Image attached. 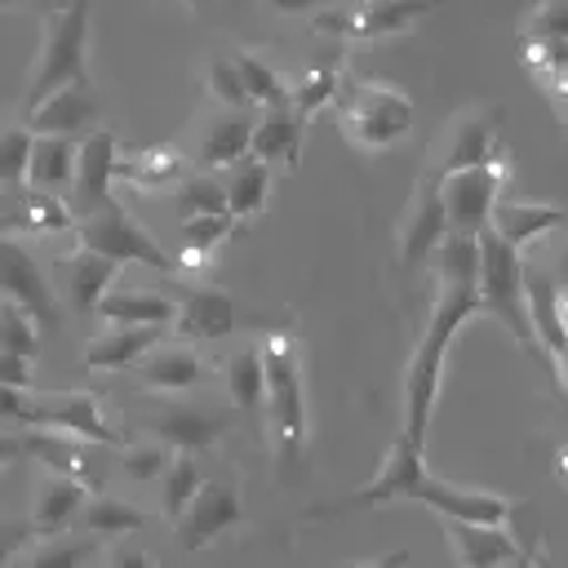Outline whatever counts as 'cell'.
Here are the masks:
<instances>
[{
  "instance_id": "681fc988",
  "label": "cell",
  "mask_w": 568,
  "mask_h": 568,
  "mask_svg": "<svg viewBox=\"0 0 568 568\" xmlns=\"http://www.w3.org/2000/svg\"><path fill=\"white\" fill-rule=\"evenodd\" d=\"M36 537L31 519H0V568H9V559Z\"/></svg>"
},
{
  "instance_id": "f35d334b",
  "label": "cell",
  "mask_w": 568,
  "mask_h": 568,
  "mask_svg": "<svg viewBox=\"0 0 568 568\" xmlns=\"http://www.w3.org/2000/svg\"><path fill=\"white\" fill-rule=\"evenodd\" d=\"M200 484H204L200 457H195V453H173L169 466L160 470V515H164L169 524H178V515L186 510V501L195 497Z\"/></svg>"
},
{
  "instance_id": "cb8c5ba5",
  "label": "cell",
  "mask_w": 568,
  "mask_h": 568,
  "mask_svg": "<svg viewBox=\"0 0 568 568\" xmlns=\"http://www.w3.org/2000/svg\"><path fill=\"white\" fill-rule=\"evenodd\" d=\"M448 546L457 555L462 568H506L515 555H524V546L493 524H462V519H444Z\"/></svg>"
},
{
  "instance_id": "8d00e7d4",
  "label": "cell",
  "mask_w": 568,
  "mask_h": 568,
  "mask_svg": "<svg viewBox=\"0 0 568 568\" xmlns=\"http://www.w3.org/2000/svg\"><path fill=\"white\" fill-rule=\"evenodd\" d=\"M226 395L240 413H262L266 404V368H262V351L257 346H244L235 355H226Z\"/></svg>"
},
{
  "instance_id": "ab89813d",
  "label": "cell",
  "mask_w": 568,
  "mask_h": 568,
  "mask_svg": "<svg viewBox=\"0 0 568 568\" xmlns=\"http://www.w3.org/2000/svg\"><path fill=\"white\" fill-rule=\"evenodd\" d=\"M231 62H235V71H240V80H244L248 106H253V102H257V106H280V102H288V89H284L280 71H275L262 53L240 49V53H231Z\"/></svg>"
},
{
  "instance_id": "ac0fdd59",
  "label": "cell",
  "mask_w": 568,
  "mask_h": 568,
  "mask_svg": "<svg viewBox=\"0 0 568 568\" xmlns=\"http://www.w3.org/2000/svg\"><path fill=\"white\" fill-rule=\"evenodd\" d=\"M133 377L146 386V390H160V395H173V390H191L195 382H204V359L191 342H169L160 337L138 364H133Z\"/></svg>"
},
{
  "instance_id": "836d02e7",
  "label": "cell",
  "mask_w": 568,
  "mask_h": 568,
  "mask_svg": "<svg viewBox=\"0 0 568 568\" xmlns=\"http://www.w3.org/2000/svg\"><path fill=\"white\" fill-rule=\"evenodd\" d=\"M222 191H226V213L235 222H248L266 209V195H271V164L257 160V155H244L226 169L222 178Z\"/></svg>"
},
{
  "instance_id": "f6af8a7d",
  "label": "cell",
  "mask_w": 568,
  "mask_h": 568,
  "mask_svg": "<svg viewBox=\"0 0 568 568\" xmlns=\"http://www.w3.org/2000/svg\"><path fill=\"white\" fill-rule=\"evenodd\" d=\"M204 89H209L213 106H222V111H244L248 106L244 80H240V71H235L231 58H209L204 62Z\"/></svg>"
},
{
  "instance_id": "ffe728a7",
  "label": "cell",
  "mask_w": 568,
  "mask_h": 568,
  "mask_svg": "<svg viewBox=\"0 0 568 568\" xmlns=\"http://www.w3.org/2000/svg\"><path fill=\"white\" fill-rule=\"evenodd\" d=\"M58 275H62V293L71 302L75 315H98V302L106 297V288L120 275V262L93 253V248H75L71 257H58Z\"/></svg>"
},
{
  "instance_id": "7dc6e473",
  "label": "cell",
  "mask_w": 568,
  "mask_h": 568,
  "mask_svg": "<svg viewBox=\"0 0 568 568\" xmlns=\"http://www.w3.org/2000/svg\"><path fill=\"white\" fill-rule=\"evenodd\" d=\"M0 346L13 355H27V359L40 351V324L13 302H0Z\"/></svg>"
},
{
  "instance_id": "44dd1931",
  "label": "cell",
  "mask_w": 568,
  "mask_h": 568,
  "mask_svg": "<svg viewBox=\"0 0 568 568\" xmlns=\"http://www.w3.org/2000/svg\"><path fill=\"white\" fill-rule=\"evenodd\" d=\"M524 62L532 75L568 62V0H541L524 22Z\"/></svg>"
},
{
  "instance_id": "484cf974",
  "label": "cell",
  "mask_w": 568,
  "mask_h": 568,
  "mask_svg": "<svg viewBox=\"0 0 568 568\" xmlns=\"http://www.w3.org/2000/svg\"><path fill=\"white\" fill-rule=\"evenodd\" d=\"M302 129H306V120H297L288 102L266 106V111L253 120L248 155H257V160H266V164H288V169H297V160H302Z\"/></svg>"
},
{
  "instance_id": "60d3db41",
  "label": "cell",
  "mask_w": 568,
  "mask_h": 568,
  "mask_svg": "<svg viewBox=\"0 0 568 568\" xmlns=\"http://www.w3.org/2000/svg\"><path fill=\"white\" fill-rule=\"evenodd\" d=\"M337 84H342V71H337L333 62H328V67H311V71L288 89L293 115H297V120H311V115H320L324 106H333Z\"/></svg>"
},
{
  "instance_id": "816d5d0a",
  "label": "cell",
  "mask_w": 568,
  "mask_h": 568,
  "mask_svg": "<svg viewBox=\"0 0 568 568\" xmlns=\"http://www.w3.org/2000/svg\"><path fill=\"white\" fill-rule=\"evenodd\" d=\"M537 84L546 89V98L555 102L559 120L568 124V62H564V67H555V71H541V75H537Z\"/></svg>"
},
{
  "instance_id": "f907efd6",
  "label": "cell",
  "mask_w": 568,
  "mask_h": 568,
  "mask_svg": "<svg viewBox=\"0 0 568 568\" xmlns=\"http://www.w3.org/2000/svg\"><path fill=\"white\" fill-rule=\"evenodd\" d=\"M31 377H36L31 359H27V355H13V351L0 346V386H18V390H27Z\"/></svg>"
},
{
  "instance_id": "277c9868",
  "label": "cell",
  "mask_w": 568,
  "mask_h": 568,
  "mask_svg": "<svg viewBox=\"0 0 568 568\" xmlns=\"http://www.w3.org/2000/svg\"><path fill=\"white\" fill-rule=\"evenodd\" d=\"M479 311H493L524 351H537L528 302H524V257L488 226L479 231Z\"/></svg>"
},
{
  "instance_id": "b9f144b4",
  "label": "cell",
  "mask_w": 568,
  "mask_h": 568,
  "mask_svg": "<svg viewBox=\"0 0 568 568\" xmlns=\"http://www.w3.org/2000/svg\"><path fill=\"white\" fill-rule=\"evenodd\" d=\"M235 217L226 213V209H217V213H191V217H182V244H186V253H200V257H213V248H222L231 235H235Z\"/></svg>"
},
{
  "instance_id": "4fadbf2b",
  "label": "cell",
  "mask_w": 568,
  "mask_h": 568,
  "mask_svg": "<svg viewBox=\"0 0 568 568\" xmlns=\"http://www.w3.org/2000/svg\"><path fill=\"white\" fill-rule=\"evenodd\" d=\"M413 501L430 506L435 515L444 519H462V524H493V528H506L510 515H515V501L506 493H488V488H462V484H448L439 475H422Z\"/></svg>"
},
{
  "instance_id": "e0dca14e",
  "label": "cell",
  "mask_w": 568,
  "mask_h": 568,
  "mask_svg": "<svg viewBox=\"0 0 568 568\" xmlns=\"http://www.w3.org/2000/svg\"><path fill=\"white\" fill-rule=\"evenodd\" d=\"M444 355H448L444 346L422 337L413 359H408V373H404V439H413L417 448L426 444V426H430V413H435V399H439Z\"/></svg>"
},
{
  "instance_id": "30bf717a",
  "label": "cell",
  "mask_w": 568,
  "mask_h": 568,
  "mask_svg": "<svg viewBox=\"0 0 568 568\" xmlns=\"http://www.w3.org/2000/svg\"><path fill=\"white\" fill-rule=\"evenodd\" d=\"M244 524V493L240 479H204L195 488V497L186 501V510L178 515V541L182 550H204L213 546L222 532Z\"/></svg>"
},
{
  "instance_id": "f1b7e54d",
  "label": "cell",
  "mask_w": 568,
  "mask_h": 568,
  "mask_svg": "<svg viewBox=\"0 0 568 568\" xmlns=\"http://www.w3.org/2000/svg\"><path fill=\"white\" fill-rule=\"evenodd\" d=\"M27 453L40 457V466L58 470V475H71L80 479L84 488H98V470H93V444L75 439V435H62V430H40V426H27Z\"/></svg>"
},
{
  "instance_id": "94428289",
  "label": "cell",
  "mask_w": 568,
  "mask_h": 568,
  "mask_svg": "<svg viewBox=\"0 0 568 568\" xmlns=\"http://www.w3.org/2000/svg\"><path fill=\"white\" fill-rule=\"evenodd\" d=\"M13 4H22V0H0V9H13Z\"/></svg>"
},
{
  "instance_id": "db71d44e",
  "label": "cell",
  "mask_w": 568,
  "mask_h": 568,
  "mask_svg": "<svg viewBox=\"0 0 568 568\" xmlns=\"http://www.w3.org/2000/svg\"><path fill=\"white\" fill-rule=\"evenodd\" d=\"M27 457V430H0V470Z\"/></svg>"
},
{
  "instance_id": "8992f818",
  "label": "cell",
  "mask_w": 568,
  "mask_h": 568,
  "mask_svg": "<svg viewBox=\"0 0 568 568\" xmlns=\"http://www.w3.org/2000/svg\"><path fill=\"white\" fill-rule=\"evenodd\" d=\"M444 0H333L311 13V27L337 40H382L404 36Z\"/></svg>"
},
{
  "instance_id": "c3c4849f",
  "label": "cell",
  "mask_w": 568,
  "mask_h": 568,
  "mask_svg": "<svg viewBox=\"0 0 568 568\" xmlns=\"http://www.w3.org/2000/svg\"><path fill=\"white\" fill-rule=\"evenodd\" d=\"M106 568H155V555L142 550V546L129 541V537H115L111 550H106Z\"/></svg>"
},
{
  "instance_id": "7bdbcfd3",
  "label": "cell",
  "mask_w": 568,
  "mask_h": 568,
  "mask_svg": "<svg viewBox=\"0 0 568 568\" xmlns=\"http://www.w3.org/2000/svg\"><path fill=\"white\" fill-rule=\"evenodd\" d=\"M31 142H36V133L27 124H0V191H13L27 182Z\"/></svg>"
},
{
  "instance_id": "d6986e66",
  "label": "cell",
  "mask_w": 568,
  "mask_h": 568,
  "mask_svg": "<svg viewBox=\"0 0 568 568\" xmlns=\"http://www.w3.org/2000/svg\"><path fill=\"white\" fill-rule=\"evenodd\" d=\"M31 528L36 537H58L71 528V519H80V506L89 497V488L71 475H58V470H40L36 475V488H31Z\"/></svg>"
},
{
  "instance_id": "7402d4cb",
  "label": "cell",
  "mask_w": 568,
  "mask_h": 568,
  "mask_svg": "<svg viewBox=\"0 0 568 568\" xmlns=\"http://www.w3.org/2000/svg\"><path fill=\"white\" fill-rule=\"evenodd\" d=\"M151 430L173 453H204L226 435V417L209 413V408H195V404H169L151 417Z\"/></svg>"
},
{
  "instance_id": "680465c9",
  "label": "cell",
  "mask_w": 568,
  "mask_h": 568,
  "mask_svg": "<svg viewBox=\"0 0 568 568\" xmlns=\"http://www.w3.org/2000/svg\"><path fill=\"white\" fill-rule=\"evenodd\" d=\"M568 288V253H564V262H559V293Z\"/></svg>"
},
{
  "instance_id": "d4e9b609",
  "label": "cell",
  "mask_w": 568,
  "mask_h": 568,
  "mask_svg": "<svg viewBox=\"0 0 568 568\" xmlns=\"http://www.w3.org/2000/svg\"><path fill=\"white\" fill-rule=\"evenodd\" d=\"M235 297L222 293V288H182V302H178V333L182 337H195V342H217L235 328Z\"/></svg>"
},
{
  "instance_id": "9f6ffc18",
  "label": "cell",
  "mask_w": 568,
  "mask_h": 568,
  "mask_svg": "<svg viewBox=\"0 0 568 568\" xmlns=\"http://www.w3.org/2000/svg\"><path fill=\"white\" fill-rule=\"evenodd\" d=\"M346 568H408V550H390V555H377V559H364V564H346Z\"/></svg>"
},
{
  "instance_id": "7a4b0ae2",
  "label": "cell",
  "mask_w": 568,
  "mask_h": 568,
  "mask_svg": "<svg viewBox=\"0 0 568 568\" xmlns=\"http://www.w3.org/2000/svg\"><path fill=\"white\" fill-rule=\"evenodd\" d=\"M84 67H89V0H62L40 22V53L22 89V111L44 102L53 89L84 84L89 80Z\"/></svg>"
},
{
  "instance_id": "bcb514c9",
  "label": "cell",
  "mask_w": 568,
  "mask_h": 568,
  "mask_svg": "<svg viewBox=\"0 0 568 568\" xmlns=\"http://www.w3.org/2000/svg\"><path fill=\"white\" fill-rule=\"evenodd\" d=\"M169 457H173L169 444H160V439H133L120 453V470L133 484H151V479H160V470L169 466Z\"/></svg>"
},
{
  "instance_id": "52a82bcc",
  "label": "cell",
  "mask_w": 568,
  "mask_h": 568,
  "mask_svg": "<svg viewBox=\"0 0 568 568\" xmlns=\"http://www.w3.org/2000/svg\"><path fill=\"white\" fill-rule=\"evenodd\" d=\"M422 475H426L422 448H417L413 439H404V435H399V439L386 448V457H382L377 475H373L364 488H355V493H346V497H337V501H328V506H315L306 519H333V515L377 510V506H390V501H413V493H417Z\"/></svg>"
},
{
  "instance_id": "6f0895ef",
  "label": "cell",
  "mask_w": 568,
  "mask_h": 568,
  "mask_svg": "<svg viewBox=\"0 0 568 568\" xmlns=\"http://www.w3.org/2000/svg\"><path fill=\"white\" fill-rule=\"evenodd\" d=\"M506 568H537V564H532V555H528V550H524V555H515V559H510V564H506Z\"/></svg>"
},
{
  "instance_id": "74e56055",
  "label": "cell",
  "mask_w": 568,
  "mask_h": 568,
  "mask_svg": "<svg viewBox=\"0 0 568 568\" xmlns=\"http://www.w3.org/2000/svg\"><path fill=\"white\" fill-rule=\"evenodd\" d=\"M98 550V537H89V532H80V537H40V546H22L13 559H9V568H80L89 555Z\"/></svg>"
},
{
  "instance_id": "be15d7a7",
  "label": "cell",
  "mask_w": 568,
  "mask_h": 568,
  "mask_svg": "<svg viewBox=\"0 0 568 568\" xmlns=\"http://www.w3.org/2000/svg\"><path fill=\"white\" fill-rule=\"evenodd\" d=\"M564 417H568V404H564Z\"/></svg>"
},
{
  "instance_id": "3957f363",
  "label": "cell",
  "mask_w": 568,
  "mask_h": 568,
  "mask_svg": "<svg viewBox=\"0 0 568 568\" xmlns=\"http://www.w3.org/2000/svg\"><path fill=\"white\" fill-rule=\"evenodd\" d=\"M333 111H337V129L359 151H386L399 138H408V129H413L408 93H399L390 84H377V80H346L342 75Z\"/></svg>"
},
{
  "instance_id": "2e32d148",
  "label": "cell",
  "mask_w": 568,
  "mask_h": 568,
  "mask_svg": "<svg viewBox=\"0 0 568 568\" xmlns=\"http://www.w3.org/2000/svg\"><path fill=\"white\" fill-rule=\"evenodd\" d=\"M115 169H120L115 133H111V129H93V133L80 142V151H75V178H71V200H67V209L80 217V213L98 209L102 200H111Z\"/></svg>"
},
{
  "instance_id": "e575fe53",
  "label": "cell",
  "mask_w": 568,
  "mask_h": 568,
  "mask_svg": "<svg viewBox=\"0 0 568 568\" xmlns=\"http://www.w3.org/2000/svg\"><path fill=\"white\" fill-rule=\"evenodd\" d=\"M142 528H146V515L138 506H129L124 497L93 493L80 506V532H89L98 541H115V537H129V532H142Z\"/></svg>"
},
{
  "instance_id": "4316f807",
  "label": "cell",
  "mask_w": 568,
  "mask_h": 568,
  "mask_svg": "<svg viewBox=\"0 0 568 568\" xmlns=\"http://www.w3.org/2000/svg\"><path fill=\"white\" fill-rule=\"evenodd\" d=\"M164 337L160 324H111L84 346V368L106 373V368H133L155 342Z\"/></svg>"
},
{
  "instance_id": "5b68a950",
  "label": "cell",
  "mask_w": 568,
  "mask_h": 568,
  "mask_svg": "<svg viewBox=\"0 0 568 568\" xmlns=\"http://www.w3.org/2000/svg\"><path fill=\"white\" fill-rule=\"evenodd\" d=\"M75 240H80L84 248H93V253L120 262V266H124V262H138V266H151V271H160V275H173V271H178V262L160 248V240H155L115 195L75 217Z\"/></svg>"
},
{
  "instance_id": "4dcf8cb0",
  "label": "cell",
  "mask_w": 568,
  "mask_h": 568,
  "mask_svg": "<svg viewBox=\"0 0 568 568\" xmlns=\"http://www.w3.org/2000/svg\"><path fill=\"white\" fill-rule=\"evenodd\" d=\"M564 226V213L555 204H532V200H497L488 213V231L501 235L510 248H524L541 240L546 231Z\"/></svg>"
},
{
  "instance_id": "d590c367",
  "label": "cell",
  "mask_w": 568,
  "mask_h": 568,
  "mask_svg": "<svg viewBox=\"0 0 568 568\" xmlns=\"http://www.w3.org/2000/svg\"><path fill=\"white\" fill-rule=\"evenodd\" d=\"M115 178H124L133 191H173L186 178V164H182V155L173 146H151L142 155L120 160Z\"/></svg>"
},
{
  "instance_id": "91938a15",
  "label": "cell",
  "mask_w": 568,
  "mask_h": 568,
  "mask_svg": "<svg viewBox=\"0 0 568 568\" xmlns=\"http://www.w3.org/2000/svg\"><path fill=\"white\" fill-rule=\"evenodd\" d=\"M555 364H559V382H564V390H568V355H559Z\"/></svg>"
},
{
  "instance_id": "f546056e",
  "label": "cell",
  "mask_w": 568,
  "mask_h": 568,
  "mask_svg": "<svg viewBox=\"0 0 568 568\" xmlns=\"http://www.w3.org/2000/svg\"><path fill=\"white\" fill-rule=\"evenodd\" d=\"M75 151H80V142L67 133H36L31 160H27V186L49 191V195H71Z\"/></svg>"
},
{
  "instance_id": "5bb4252c",
  "label": "cell",
  "mask_w": 568,
  "mask_h": 568,
  "mask_svg": "<svg viewBox=\"0 0 568 568\" xmlns=\"http://www.w3.org/2000/svg\"><path fill=\"white\" fill-rule=\"evenodd\" d=\"M493 160H501V151H497V115L484 111V106H466L462 115H453L448 133L439 138V151H435L430 169L444 178V173L493 164Z\"/></svg>"
},
{
  "instance_id": "11a10c76",
  "label": "cell",
  "mask_w": 568,
  "mask_h": 568,
  "mask_svg": "<svg viewBox=\"0 0 568 568\" xmlns=\"http://www.w3.org/2000/svg\"><path fill=\"white\" fill-rule=\"evenodd\" d=\"M324 4H333V0H266V9H275V13H284V18H293V13H315V9H324Z\"/></svg>"
},
{
  "instance_id": "9a60e30c",
  "label": "cell",
  "mask_w": 568,
  "mask_h": 568,
  "mask_svg": "<svg viewBox=\"0 0 568 568\" xmlns=\"http://www.w3.org/2000/svg\"><path fill=\"white\" fill-rule=\"evenodd\" d=\"M0 226L18 235L53 240V235H75V213L67 209L62 195H49L22 182L13 191H0Z\"/></svg>"
},
{
  "instance_id": "d6a6232c",
  "label": "cell",
  "mask_w": 568,
  "mask_h": 568,
  "mask_svg": "<svg viewBox=\"0 0 568 568\" xmlns=\"http://www.w3.org/2000/svg\"><path fill=\"white\" fill-rule=\"evenodd\" d=\"M248 138H253V120L244 111H222L204 124L195 155L204 169H231L235 160L248 155Z\"/></svg>"
},
{
  "instance_id": "8fae6325",
  "label": "cell",
  "mask_w": 568,
  "mask_h": 568,
  "mask_svg": "<svg viewBox=\"0 0 568 568\" xmlns=\"http://www.w3.org/2000/svg\"><path fill=\"white\" fill-rule=\"evenodd\" d=\"M444 235H448V217H444V200H439V173L426 164L404 213H399V226H395L399 266H422L426 253H435Z\"/></svg>"
},
{
  "instance_id": "ee69618b",
  "label": "cell",
  "mask_w": 568,
  "mask_h": 568,
  "mask_svg": "<svg viewBox=\"0 0 568 568\" xmlns=\"http://www.w3.org/2000/svg\"><path fill=\"white\" fill-rule=\"evenodd\" d=\"M173 200H178V213L191 217V213H217L226 209V191H222V178H209V173H186L178 186H173Z\"/></svg>"
},
{
  "instance_id": "6125c7cd",
  "label": "cell",
  "mask_w": 568,
  "mask_h": 568,
  "mask_svg": "<svg viewBox=\"0 0 568 568\" xmlns=\"http://www.w3.org/2000/svg\"><path fill=\"white\" fill-rule=\"evenodd\" d=\"M182 4H186V9H195V4H200V0H182Z\"/></svg>"
},
{
  "instance_id": "1f68e13d",
  "label": "cell",
  "mask_w": 568,
  "mask_h": 568,
  "mask_svg": "<svg viewBox=\"0 0 568 568\" xmlns=\"http://www.w3.org/2000/svg\"><path fill=\"white\" fill-rule=\"evenodd\" d=\"M98 315L111 320V324H160L169 328L178 320V302L155 293V288H124V284H111L106 297L98 302Z\"/></svg>"
},
{
  "instance_id": "6da1fadb",
  "label": "cell",
  "mask_w": 568,
  "mask_h": 568,
  "mask_svg": "<svg viewBox=\"0 0 568 568\" xmlns=\"http://www.w3.org/2000/svg\"><path fill=\"white\" fill-rule=\"evenodd\" d=\"M262 368H266V426H271V444H275V462L280 470L288 462H302V444H306V386H302V355L297 342L280 328H271L262 337Z\"/></svg>"
},
{
  "instance_id": "f5cc1de1",
  "label": "cell",
  "mask_w": 568,
  "mask_h": 568,
  "mask_svg": "<svg viewBox=\"0 0 568 568\" xmlns=\"http://www.w3.org/2000/svg\"><path fill=\"white\" fill-rule=\"evenodd\" d=\"M27 390H18V386H0V422H27Z\"/></svg>"
},
{
  "instance_id": "9c48e42d",
  "label": "cell",
  "mask_w": 568,
  "mask_h": 568,
  "mask_svg": "<svg viewBox=\"0 0 568 568\" xmlns=\"http://www.w3.org/2000/svg\"><path fill=\"white\" fill-rule=\"evenodd\" d=\"M0 302H13L22 306L40 328H58L62 320V306L53 297V284L44 280L40 262L31 257V248L18 240V235H4L0 231Z\"/></svg>"
},
{
  "instance_id": "603a6c76",
  "label": "cell",
  "mask_w": 568,
  "mask_h": 568,
  "mask_svg": "<svg viewBox=\"0 0 568 568\" xmlns=\"http://www.w3.org/2000/svg\"><path fill=\"white\" fill-rule=\"evenodd\" d=\"M524 302H528L537 351L546 359L568 355V333H564V320H559V284L541 266H524Z\"/></svg>"
},
{
  "instance_id": "7c38bea8",
  "label": "cell",
  "mask_w": 568,
  "mask_h": 568,
  "mask_svg": "<svg viewBox=\"0 0 568 568\" xmlns=\"http://www.w3.org/2000/svg\"><path fill=\"white\" fill-rule=\"evenodd\" d=\"M501 178H506L501 160H493V164H475V169H457V173H444V178H439V200H444L448 231L479 235V231L488 226L493 204H497Z\"/></svg>"
},
{
  "instance_id": "83f0119b",
  "label": "cell",
  "mask_w": 568,
  "mask_h": 568,
  "mask_svg": "<svg viewBox=\"0 0 568 568\" xmlns=\"http://www.w3.org/2000/svg\"><path fill=\"white\" fill-rule=\"evenodd\" d=\"M93 115H98V102H93L89 80H84V84L53 89L44 102H36L27 111V129L31 133H67V138H75L84 124H93Z\"/></svg>"
},
{
  "instance_id": "ba28073f",
  "label": "cell",
  "mask_w": 568,
  "mask_h": 568,
  "mask_svg": "<svg viewBox=\"0 0 568 568\" xmlns=\"http://www.w3.org/2000/svg\"><path fill=\"white\" fill-rule=\"evenodd\" d=\"M40 430H62L84 444H124V430L106 417L98 390H53V395H31L27 399V422Z\"/></svg>"
}]
</instances>
